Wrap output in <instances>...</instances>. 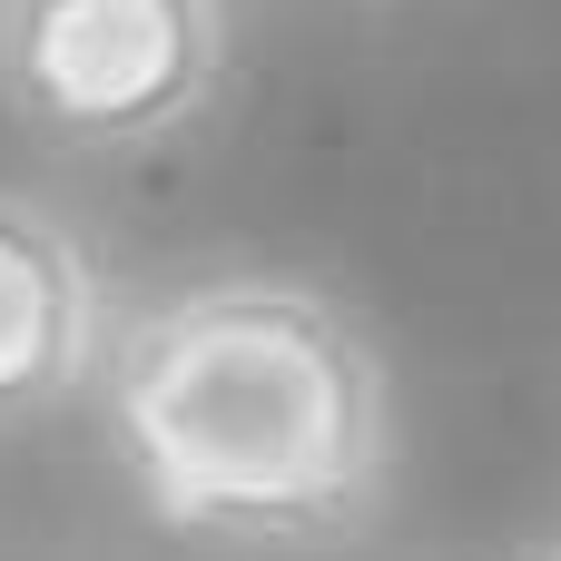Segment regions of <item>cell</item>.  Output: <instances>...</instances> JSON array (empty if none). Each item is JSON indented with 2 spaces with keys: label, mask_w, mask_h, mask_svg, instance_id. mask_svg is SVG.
Returning <instances> with one entry per match:
<instances>
[{
  "label": "cell",
  "mask_w": 561,
  "mask_h": 561,
  "mask_svg": "<svg viewBox=\"0 0 561 561\" xmlns=\"http://www.w3.org/2000/svg\"><path fill=\"white\" fill-rule=\"evenodd\" d=\"M118 335V286L89 227L30 187H0V434L79 404Z\"/></svg>",
  "instance_id": "obj_3"
},
{
  "label": "cell",
  "mask_w": 561,
  "mask_h": 561,
  "mask_svg": "<svg viewBox=\"0 0 561 561\" xmlns=\"http://www.w3.org/2000/svg\"><path fill=\"white\" fill-rule=\"evenodd\" d=\"M375 10H394V0H375Z\"/></svg>",
  "instance_id": "obj_5"
},
{
  "label": "cell",
  "mask_w": 561,
  "mask_h": 561,
  "mask_svg": "<svg viewBox=\"0 0 561 561\" xmlns=\"http://www.w3.org/2000/svg\"><path fill=\"white\" fill-rule=\"evenodd\" d=\"M237 59V0H0V108L79 158L187 138Z\"/></svg>",
  "instance_id": "obj_2"
},
{
  "label": "cell",
  "mask_w": 561,
  "mask_h": 561,
  "mask_svg": "<svg viewBox=\"0 0 561 561\" xmlns=\"http://www.w3.org/2000/svg\"><path fill=\"white\" fill-rule=\"evenodd\" d=\"M523 561H561V542H542V552H523Z\"/></svg>",
  "instance_id": "obj_4"
},
{
  "label": "cell",
  "mask_w": 561,
  "mask_h": 561,
  "mask_svg": "<svg viewBox=\"0 0 561 561\" xmlns=\"http://www.w3.org/2000/svg\"><path fill=\"white\" fill-rule=\"evenodd\" d=\"M89 394L138 513L197 552H355L404 473L385 345L345 296L276 266H217L118 306Z\"/></svg>",
  "instance_id": "obj_1"
}]
</instances>
